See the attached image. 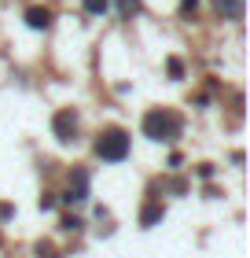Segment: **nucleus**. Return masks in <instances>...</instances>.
<instances>
[{
    "label": "nucleus",
    "mask_w": 250,
    "mask_h": 258,
    "mask_svg": "<svg viewBox=\"0 0 250 258\" xmlns=\"http://www.w3.org/2000/svg\"><path fill=\"white\" fill-rule=\"evenodd\" d=\"M59 229H63V232H77V229H81V218H74V214H66L63 221H59Z\"/></svg>",
    "instance_id": "10"
},
{
    "label": "nucleus",
    "mask_w": 250,
    "mask_h": 258,
    "mask_svg": "<svg viewBox=\"0 0 250 258\" xmlns=\"http://www.w3.org/2000/svg\"><path fill=\"white\" fill-rule=\"evenodd\" d=\"M41 207H44V210H52V207H55V196H52V192H48V196H41Z\"/></svg>",
    "instance_id": "13"
},
{
    "label": "nucleus",
    "mask_w": 250,
    "mask_h": 258,
    "mask_svg": "<svg viewBox=\"0 0 250 258\" xmlns=\"http://www.w3.org/2000/svg\"><path fill=\"white\" fill-rule=\"evenodd\" d=\"M52 133L63 140V144H70V140H77V114L74 111H59L55 118H52Z\"/></svg>",
    "instance_id": "3"
},
{
    "label": "nucleus",
    "mask_w": 250,
    "mask_h": 258,
    "mask_svg": "<svg viewBox=\"0 0 250 258\" xmlns=\"http://www.w3.org/2000/svg\"><path fill=\"white\" fill-rule=\"evenodd\" d=\"M221 11V19H239L243 15V0H213Z\"/></svg>",
    "instance_id": "6"
},
{
    "label": "nucleus",
    "mask_w": 250,
    "mask_h": 258,
    "mask_svg": "<svg viewBox=\"0 0 250 258\" xmlns=\"http://www.w3.org/2000/svg\"><path fill=\"white\" fill-rule=\"evenodd\" d=\"M96 155L103 162H122L129 155V133L125 129H103L96 140Z\"/></svg>",
    "instance_id": "2"
},
{
    "label": "nucleus",
    "mask_w": 250,
    "mask_h": 258,
    "mask_svg": "<svg viewBox=\"0 0 250 258\" xmlns=\"http://www.w3.org/2000/svg\"><path fill=\"white\" fill-rule=\"evenodd\" d=\"M170 74H173V78H181V74H184V67H181V59H170Z\"/></svg>",
    "instance_id": "12"
},
{
    "label": "nucleus",
    "mask_w": 250,
    "mask_h": 258,
    "mask_svg": "<svg viewBox=\"0 0 250 258\" xmlns=\"http://www.w3.org/2000/svg\"><path fill=\"white\" fill-rule=\"evenodd\" d=\"M195 4H199V0H181V15H192Z\"/></svg>",
    "instance_id": "11"
},
{
    "label": "nucleus",
    "mask_w": 250,
    "mask_h": 258,
    "mask_svg": "<svg viewBox=\"0 0 250 258\" xmlns=\"http://www.w3.org/2000/svg\"><path fill=\"white\" fill-rule=\"evenodd\" d=\"M66 203H85L89 199V173L85 170H74L70 173V188H66Z\"/></svg>",
    "instance_id": "4"
},
{
    "label": "nucleus",
    "mask_w": 250,
    "mask_h": 258,
    "mask_svg": "<svg viewBox=\"0 0 250 258\" xmlns=\"http://www.w3.org/2000/svg\"><path fill=\"white\" fill-rule=\"evenodd\" d=\"M26 26L30 30H48L52 26V11L48 8H30L26 11Z\"/></svg>",
    "instance_id": "5"
},
{
    "label": "nucleus",
    "mask_w": 250,
    "mask_h": 258,
    "mask_svg": "<svg viewBox=\"0 0 250 258\" xmlns=\"http://www.w3.org/2000/svg\"><path fill=\"white\" fill-rule=\"evenodd\" d=\"M81 4H85V11H89V15H103V11L111 8L107 0H81Z\"/></svg>",
    "instance_id": "8"
},
{
    "label": "nucleus",
    "mask_w": 250,
    "mask_h": 258,
    "mask_svg": "<svg viewBox=\"0 0 250 258\" xmlns=\"http://www.w3.org/2000/svg\"><path fill=\"white\" fill-rule=\"evenodd\" d=\"M158 218H162V203H154V199H151V203L144 207V214H140V225H154Z\"/></svg>",
    "instance_id": "7"
},
{
    "label": "nucleus",
    "mask_w": 250,
    "mask_h": 258,
    "mask_svg": "<svg viewBox=\"0 0 250 258\" xmlns=\"http://www.w3.org/2000/svg\"><path fill=\"white\" fill-rule=\"evenodd\" d=\"M0 218H11V207L8 203H0Z\"/></svg>",
    "instance_id": "14"
},
{
    "label": "nucleus",
    "mask_w": 250,
    "mask_h": 258,
    "mask_svg": "<svg viewBox=\"0 0 250 258\" xmlns=\"http://www.w3.org/2000/svg\"><path fill=\"white\" fill-rule=\"evenodd\" d=\"M136 8H140V0H118V11H122L125 19H133V15H136Z\"/></svg>",
    "instance_id": "9"
},
{
    "label": "nucleus",
    "mask_w": 250,
    "mask_h": 258,
    "mask_svg": "<svg viewBox=\"0 0 250 258\" xmlns=\"http://www.w3.org/2000/svg\"><path fill=\"white\" fill-rule=\"evenodd\" d=\"M181 129H184L181 114H173L165 107H154V111L144 114V137H151V140H165L170 144V140L181 137Z\"/></svg>",
    "instance_id": "1"
}]
</instances>
